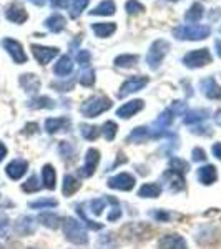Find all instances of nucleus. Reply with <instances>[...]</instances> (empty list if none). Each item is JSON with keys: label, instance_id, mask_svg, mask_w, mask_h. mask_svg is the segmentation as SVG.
Segmentation results:
<instances>
[{"label": "nucleus", "instance_id": "ea45409f", "mask_svg": "<svg viewBox=\"0 0 221 249\" xmlns=\"http://www.w3.org/2000/svg\"><path fill=\"white\" fill-rule=\"evenodd\" d=\"M22 190L25 193H35L40 190V183H38V178L35 175H32L25 183L22 184Z\"/></svg>", "mask_w": 221, "mask_h": 249}, {"label": "nucleus", "instance_id": "052dcab7", "mask_svg": "<svg viewBox=\"0 0 221 249\" xmlns=\"http://www.w3.org/2000/svg\"><path fill=\"white\" fill-rule=\"evenodd\" d=\"M220 30H221V29H220Z\"/></svg>", "mask_w": 221, "mask_h": 249}, {"label": "nucleus", "instance_id": "412c9836", "mask_svg": "<svg viewBox=\"0 0 221 249\" xmlns=\"http://www.w3.org/2000/svg\"><path fill=\"white\" fill-rule=\"evenodd\" d=\"M42 179H43V186L47 190L54 191L55 186H57V173H55V168L52 164H45L42 170Z\"/></svg>", "mask_w": 221, "mask_h": 249}, {"label": "nucleus", "instance_id": "1a4fd4ad", "mask_svg": "<svg viewBox=\"0 0 221 249\" xmlns=\"http://www.w3.org/2000/svg\"><path fill=\"white\" fill-rule=\"evenodd\" d=\"M32 53L40 65H47L58 55V48L55 47H42V45H32Z\"/></svg>", "mask_w": 221, "mask_h": 249}, {"label": "nucleus", "instance_id": "c9c22d12", "mask_svg": "<svg viewBox=\"0 0 221 249\" xmlns=\"http://www.w3.org/2000/svg\"><path fill=\"white\" fill-rule=\"evenodd\" d=\"M116 130H118V124H116L115 122H105L102 126V135L105 136V140L111 142L116 135Z\"/></svg>", "mask_w": 221, "mask_h": 249}, {"label": "nucleus", "instance_id": "3c124183", "mask_svg": "<svg viewBox=\"0 0 221 249\" xmlns=\"http://www.w3.org/2000/svg\"><path fill=\"white\" fill-rule=\"evenodd\" d=\"M68 2H70V0H50L52 7H55V9H65L68 5Z\"/></svg>", "mask_w": 221, "mask_h": 249}, {"label": "nucleus", "instance_id": "ddd939ff", "mask_svg": "<svg viewBox=\"0 0 221 249\" xmlns=\"http://www.w3.org/2000/svg\"><path fill=\"white\" fill-rule=\"evenodd\" d=\"M143 107H145L143 100H131V102L125 103V105H122L116 110V116H120V118H123V120L131 118V116H135L138 111H142Z\"/></svg>", "mask_w": 221, "mask_h": 249}, {"label": "nucleus", "instance_id": "393cba45", "mask_svg": "<svg viewBox=\"0 0 221 249\" xmlns=\"http://www.w3.org/2000/svg\"><path fill=\"white\" fill-rule=\"evenodd\" d=\"M20 85H22V88L27 91V93H34V91H37L40 88V80L37 78V75L27 73V75H22Z\"/></svg>", "mask_w": 221, "mask_h": 249}, {"label": "nucleus", "instance_id": "473e14b6", "mask_svg": "<svg viewBox=\"0 0 221 249\" xmlns=\"http://www.w3.org/2000/svg\"><path fill=\"white\" fill-rule=\"evenodd\" d=\"M136 62H138V57L136 55H120V57L115 58V65L120 67V68H130V67H135Z\"/></svg>", "mask_w": 221, "mask_h": 249}, {"label": "nucleus", "instance_id": "a211bd4d", "mask_svg": "<svg viewBox=\"0 0 221 249\" xmlns=\"http://www.w3.org/2000/svg\"><path fill=\"white\" fill-rule=\"evenodd\" d=\"M45 130H47V133H50V135H55L57 131H68L70 130V120L68 118H48L45 120Z\"/></svg>", "mask_w": 221, "mask_h": 249}, {"label": "nucleus", "instance_id": "79ce46f5", "mask_svg": "<svg viewBox=\"0 0 221 249\" xmlns=\"http://www.w3.org/2000/svg\"><path fill=\"white\" fill-rule=\"evenodd\" d=\"M108 201L111 203V206H113V211L110 213V216H108V221H116L120 219V216H122V210H120V204L116 201L115 198H111V196H108Z\"/></svg>", "mask_w": 221, "mask_h": 249}, {"label": "nucleus", "instance_id": "4c0bfd02", "mask_svg": "<svg viewBox=\"0 0 221 249\" xmlns=\"http://www.w3.org/2000/svg\"><path fill=\"white\" fill-rule=\"evenodd\" d=\"M57 199H48V198H42V199H35V201L29 203L30 208H34V210H43V208H55L57 206Z\"/></svg>", "mask_w": 221, "mask_h": 249}, {"label": "nucleus", "instance_id": "37998d69", "mask_svg": "<svg viewBox=\"0 0 221 249\" xmlns=\"http://www.w3.org/2000/svg\"><path fill=\"white\" fill-rule=\"evenodd\" d=\"M125 9H127V14L135 15V14H140V12L145 9V7L138 2V0H128Z\"/></svg>", "mask_w": 221, "mask_h": 249}, {"label": "nucleus", "instance_id": "864d4df0", "mask_svg": "<svg viewBox=\"0 0 221 249\" xmlns=\"http://www.w3.org/2000/svg\"><path fill=\"white\" fill-rule=\"evenodd\" d=\"M5 231H7V219L0 218V238H2V236H5Z\"/></svg>", "mask_w": 221, "mask_h": 249}, {"label": "nucleus", "instance_id": "a19ab883", "mask_svg": "<svg viewBox=\"0 0 221 249\" xmlns=\"http://www.w3.org/2000/svg\"><path fill=\"white\" fill-rule=\"evenodd\" d=\"M80 83H82L83 87H92L95 83V73L92 68H88V70H83L82 77H80Z\"/></svg>", "mask_w": 221, "mask_h": 249}, {"label": "nucleus", "instance_id": "f03ea898", "mask_svg": "<svg viewBox=\"0 0 221 249\" xmlns=\"http://www.w3.org/2000/svg\"><path fill=\"white\" fill-rule=\"evenodd\" d=\"M110 108H111L110 98H107V96H92V98H88L87 102L80 107V111H82V115L87 116V118H95V116L105 113Z\"/></svg>", "mask_w": 221, "mask_h": 249}, {"label": "nucleus", "instance_id": "7c9ffc66", "mask_svg": "<svg viewBox=\"0 0 221 249\" xmlns=\"http://www.w3.org/2000/svg\"><path fill=\"white\" fill-rule=\"evenodd\" d=\"M80 131H82V136L88 142H95L100 135H102V128L98 126H92V124H80Z\"/></svg>", "mask_w": 221, "mask_h": 249}, {"label": "nucleus", "instance_id": "603ef678", "mask_svg": "<svg viewBox=\"0 0 221 249\" xmlns=\"http://www.w3.org/2000/svg\"><path fill=\"white\" fill-rule=\"evenodd\" d=\"M211 151H213V156H216L218 160H221V143H215V144H213Z\"/></svg>", "mask_w": 221, "mask_h": 249}, {"label": "nucleus", "instance_id": "58836bf2", "mask_svg": "<svg viewBox=\"0 0 221 249\" xmlns=\"http://www.w3.org/2000/svg\"><path fill=\"white\" fill-rule=\"evenodd\" d=\"M105 206H107V198L92 199L90 204H88V208H90V211L93 213V214H102L103 210H105Z\"/></svg>", "mask_w": 221, "mask_h": 249}, {"label": "nucleus", "instance_id": "423d86ee", "mask_svg": "<svg viewBox=\"0 0 221 249\" xmlns=\"http://www.w3.org/2000/svg\"><path fill=\"white\" fill-rule=\"evenodd\" d=\"M135 176L130 173H120L116 176H111L107 181L108 188L111 190H120V191H131L135 188Z\"/></svg>", "mask_w": 221, "mask_h": 249}, {"label": "nucleus", "instance_id": "6e6d98bb", "mask_svg": "<svg viewBox=\"0 0 221 249\" xmlns=\"http://www.w3.org/2000/svg\"><path fill=\"white\" fill-rule=\"evenodd\" d=\"M215 47H216V53H218V57L221 58V40H216Z\"/></svg>", "mask_w": 221, "mask_h": 249}, {"label": "nucleus", "instance_id": "c85d7f7f", "mask_svg": "<svg viewBox=\"0 0 221 249\" xmlns=\"http://www.w3.org/2000/svg\"><path fill=\"white\" fill-rule=\"evenodd\" d=\"M115 10H116V5L113 0H103L102 3H98V5L90 12V14L92 15H113Z\"/></svg>", "mask_w": 221, "mask_h": 249}, {"label": "nucleus", "instance_id": "9d476101", "mask_svg": "<svg viewBox=\"0 0 221 249\" xmlns=\"http://www.w3.org/2000/svg\"><path fill=\"white\" fill-rule=\"evenodd\" d=\"M147 85H148L147 77H131L122 85V88H120V91H118V96L123 98V96H127L128 93H135V91L142 90V88H145Z\"/></svg>", "mask_w": 221, "mask_h": 249}, {"label": "nucleus", "instance_id": "6ab92c4d", "mask_svg": "<svg viewBox=\"0 0 221 249\" xmlns=\"http://www.w3.org/2000/svg\"><path fill=\"white\" fill-rule=\"evenodd\" d=\"M5 17H7V20H10V22H14V23H23L29 15H27V12L22 5H18V3H12V5L7 7Z\"/></svg>", "mask_w": 221, "mask_h": 249}, {"label": "nucleus", "instance_id": "0eeeda50", "mask_svg": "<svg viewBox=\"0 0 221 249\" xmlns=\"http://www.w3.org/2000/svg\"><path fill=\"white\" fill-rule=\"evenodd\" d=\"M98 163H100V151L96 150V148H90L85 155V164L78 170V175L82 176V178H90V176H93Z\"/></svg>", "mask_w": 221, "mask_h": 249}, {"label": "nucleus", "instance_id": "a878e982", "mask_svg": "<svg viewBox=\"0 0 221 249\" xmlns=\"http://www.w3.org/2000/svg\"><path fill=\"white\" fill-rule=\"evenodd\" d=\"M92 30L95 32L96 37H103V38H107V37H110V35L113 34V32L116 30V25H115V23H111V22L93 23V25H92Z\"/></svg>", "mask_w": 221, "mask_h": 249}, {"label": "nucleus", "instance_id": "bb28decb", "mask_svg": "<svg viewBox=\"0 0 221 249\" xmlns=\"http://www.w3.org/2000/svg\"><path fill=\"white\" fill-rule=\"evenodd\" d=\"M80 190V183L78 179H75V176L72 175H67L65 178H63V183H62V193L63 196H72L74 193H77Z\"/></svg>", "mask_w": 221, "mask_h": 249}, {"label": "nucleus", "instance_id": "5fc2aeb1", "mask_svg": "<svg viewBox=\"0 0 221 249\" xmlns=\"http://www.w3.org/2000/svg\"><path fill=\"white\" fill-rule=\"evenodd\" d=\"M5 156H7V146L0 142V163L3 161V158H5Z\"/></svg>", "mask_w": 221, "mask_h": 249}, {"label": "nucleus", "instance_id": "39448f33", "mask_svg": "<svg viewBox=\"0 0 221 249\" xmlns=\"http://www.w3.org/2000/svg\"><path fill=\"white\" fill-rule=\"evenodd\" d=\"M211 53L208 48H200V50L190 52V53L184 55L183 63L188 68H202L208 63H211Z\"/></svg>", "mask_w": 221, "mask_h": 249}, {"label": "nucleus", "instance_id": "9b49d317", "mask_svg": "<svg viewBox=\"0 0 221 249\" xmlns=\"http://www.w3.org/2000/svg\"><path fill=\"white\" fill-rule=\"evenodd\" d=\"M27 170H29V163L22 158H17V160H12V161L7 164L5 173L10 179H15V181H17V179H20L23 175H25Z\"/></svg>", "mask_w": 221, "mask_h": 249}, {"label": "nucleus", "instance_id": "e433bc0d", "mask_svg": "<svg viewBox=\"0 0 221 249\" xmlns=\"http://www.w3.org/2000/svg\"><path fill=\"white\" fill-rule=\"evenodd\" d=\"M88 2H90V0H74V3H72V10H70V17L78 18L80 15H82V12L87 9Z\"/></svg>", "mask_w": 221, "mask_h": 249}, {"label": "nucleus", "instance_id": "de8ad7c7", "mask_svg": "<svg viewBox=\"0 0 221 249\" xmlns=\"http://www.w3.org/2000/svg\"><path fill=\"white\" fill-rule=\"evenodd\" d=\"M193 160H195V161H204V160H206L204 150H202V148H195V150H193Z\"/></svg>", "mask_w": 221, "mask_h": 249}, {"label": "nucleus", "instance_id": "c756f323", "mask_svg": "<svg viewBox=\"0 0 221 249\" xmlns=\"http://www.w3.org/2000/svg\"><path fill=\"white\" fill-rule=\"evenodd\" d=\"M173 118H175V113L171 110H165L162 115L156 118V122H155V128L158 131H163V130H166L168 126L171 124V122H173Z\"/></svg>", "mask_w": 221, "mask_h": 249}, {"label": "nucleus", "instance_id": "2f4dec72", "mask_svg": "<svg viewBox=\"0 0 221 249\" xmlns=\"http://www.w3.org/2000/svg\"><path fill=\"white\" fill-rule=\"evenodd\" d=\"M210 113H208V110H193V111H188L186 116H184L183 122L186 124H193V123H200L203 122V120H206Z\"/></svg>", "mask_w": 221, "mask_h": 249}, {"label": "nucleus", "instance_id": "c03bdc74", "mask_svg": "<svg viewBox=\"0 0 221 249\" xmlns=\"http://www.w3.org/2000/svg\"><path fill=\"white\" fill-rule=\"evenodd\" d=\"M77 211H78V214H80V218H82L83 221H85V224L90 230H93V231H98V230H102L103 228V224L102 223H96V221H92V219H88L85 214H83V211H82V208L77 206Z\"/></svg>", "mask_w": 221, "mask_h": 249}, {"label": "nucleus", "instance_id": "f257e3e1", "mask_svg": "<svg viewBox=\"0 0 221 249\" xmlns=\"http://www.w3.org/2000/svg\"><path fill=\"white\" fill-rule=\"evenodd\" d=\"M62 230H63V234H65L67 241H70V243L78 244V246H83V244L88 243L87 231L83 230L82 224H80L77 219L65 218L62 223Z\"/></svg>", "mask_w": 221, "mask_h": 249}, {"label": "nucleus", "instance_id": "f704fd0d", "mask_svg": "<svg viewBox=\"0 0 221 249\" xmlns=\"http://www.w3.org/2000/svg\"><path fill=\"white\" fill-rule=\"evenodd\" d=\"M170 170L173 173H176V175H182V173H186L188 170H190V164L182 158H173L170 163Z\"/></svg>", "mask_w": 221, "mask_h": 249}, {"label": "nucleus", "instance_id": "6e6552de", "mask_svg": "<svg viewBox=\"0 0 221 249\" xmlns=\"http://www.w3.org/2000/svg\"><path fill=\"white\" fill-rule=\"evenodd\" d=\"M2 47L9 52V55L12 57L15 63H25L27 62V55L23 52V47L20 45L17 40L14 38H3L2 40Z\"/></svg>", "mask_w": 221, "mask_h": 249}, {"label": "nucleus", "instance_id": "8fccbe9b", "mask_svg": "<svg viewBox=\"0 0 221 249\" xmlns=\"http://www.w3.org/2000/svg\"><path fill=\"white\" fill-rule=\"evenodd\" d=\"M151 216H153L155 219H158V221H168V219H170V214H168L166 211H155V213H151Z\"/></svg>", "mask_w": 221, "mask_h": 249}, {"label": "nucleus", "instance_id": "4d7b16f0", "mask_svg": "<svg viewBox=\"0 0 221 249\" xmlns=\"http://www.w3.org/2000/svg\"><path fill=\"white\" fill-rule=\"evenodd\" d=\"M30 2H32V3H35V5H38V7H40V5H43V3H45V0H30Z\"/></svg>", "mask_w": 221, "mask_h": 249}, {"label": "nucleus", "instance_id": "5701e85b", "mask_svg": "<svg viewBox=\"0 0 221 249\" xmlns=\"http://www.w3.org/2000/svg\"><path fill=\"white\" fill-rule=\"evenodd\" d=\"M65 25H67V20L63 15H60V14H54L52 17H48L47 22H45V27L50 32H54V34L62 32L63 29H65Z\"/></svg>", "mask_w": 221, "mask_h": 249}, {"label": "nucleus", "instance_id": "f3484780", "mask_svg": "<svg viewBox=\"0 0 221 249\" xmlns=\"http://www.w3.org/2000/svg\"><path fill=\"white\" fill-rule=\"evenodd\" d=\"M15 232L20 236H30L35 232V219L30 218V216H22V218L17 219L15 223Z\"/></svg>", "mask_w": 221, "mask_h": 249}, {"label": "nucleus", "instance_id": "4be33fe9", "mask_svg": "<svg viewBox=\"0 0 221 249\" xmlns=\"http://www.w3.org/2000/svg\"><path fill=\"white\" fill-rule=\"evenodd\" d=\"M162 195V186L158 183H145L138 190L140 198H158Z\"/></svg>", "mask_w": 221, "mask_h": 249}, {"label": "nucleus", "instance_id": "b1692460", "mask_svg": "<svg viewBox=\"0 0 221 249\" xmlns=\"http://www.w3.org/2000/svg\"><path fill=\"white\" fill-rule=\"evenodd\" d=\"M38 223H42L45 228H50V230H57V228L62 224V219H60L58 214H55V213H42V214L38 216Z\"/></svg>", "mask_w": 221, "mask_h": 249}, {"label": "nucleus", "instance_id": "aec40b11", "mask_svg": "<svg viewBox=\"0 0 221 249\" xmlns=\"http://www.w3.org/2000/svg\"><path fill=\"white\" fill-rule=\"evenodd\" d=\"M72 70H74V62H72V58L68 57V55H62L60 60H58L57 63H55V67H54L55 75H58L60 78L70 75Z\"/></svg>", "mask_w": 221, "mask_h": 249}, {"label": "nucleus", "instance_id": "bf43d9fd", "mask_svg": "<svg viewBox=\"0 0 221 249\" xmlns=\"http://www.w3.org/2000/svg\"><path fill=\"white\" fill-rule=\"evenodd\" d=\"M29 249H34V248H29Z\"/></svg>", "mask_w": 221, "mask_h": 249}, {"label": "nucleus", "instance_id": "4468645a", "mask_svg": "<svg viewBox=\"0 0 221 249\" xmlns=\"http://www.w3.org/2000/svg\"><path fill=\"white\" fill-rule=\"evenodd\" d=\"M200 88H202L203 95L210 100H221V87L216 83L215 78H204L200 83Z\"/></svg>", "mask_w": 221, "mask_h": 249}, {"label": "nucleus", "instance_id": "20e7f679", "mask_svg": "<svg viewBox=\"0 0 221 249\" xmlns=\"http://www.w3.org/2000/svg\"><path fill=\"white\" fill-rule=\"evenodd\" d=\"M168 50H170V43L166 40H156L153 45L150 47V52L147 55V63L151 70H158L160 65H162L163 58L166 57Z\"/></svg>", "mask_w": 221, "mask_h": 249}, {"label": "nucleus", "instance_id": "49530a36", "mask_svg": "<svg viewBox=\"0 0 221 249\" xmlns=\"http://www.w3.org/2000/svg\"><path fill=\"white\" fill-rule=\"evenodd\" d=\"M90 58H92V55L88 50H80L77 53V62L80 67H87L88 63H90Z\"/></svg>", "mask_w": 221, "mask_h": 249}, {"label": "nucleus", "instance_id": "dca6fc26", "mask_svg": "<svg viewBox=\"0 0 221 249\" xmlns=\"http://www.w3.org/2000/svg\"><path fill=\"white\" fill-rule=\"evenodd\" d=\"M196 176H198L200 183L204 184V186H210L218 179V171H216V166H213V164H204V166L198 168Z\"/></svg>", "mask_w": 221, "mask_h": 249}, {"label": "nucleus", "instance_id": "09e8293b", "mask_svg": "<svg viewBox=\"0 0 221 249\" xmlns=\"http://www.w3.org/2000/svg\"><path fill=\"white\" fill-rule=\"evenodd\" d=\"M58 150H60V153L65 156V158H70V156H72V146H70V144H68L67 142H62V143H60V148H58Z\"/></svg>", "mask_w": 221, "mask_h": 249}, {"label": "nucleus", "instance_id": "72a5a7b5", "mask_svg": "<svg viewBox=\"0 0 221 249\" xmlns=\"http://www.w3.org/2000/svg\"><path fill=\"white\" fill-rule=\"evenodd\" d=\"M29 108H55V103L48 96H38L29 102Z\"/></svg>", "mask_w": 221, "mask_h": 249}, {"label": "nucleus", "instance_id": "f8f14e48", "mask_svg": "<svg viewBox=\"0 0 221 249\" xmlns=\"http://www.w3.org/2000/svg\"><path fill=\"white\" fill-rule=\"evenodd\" d=\"M155 136H162V133H158V130L151 131L148 126H136L130 135L127 136V142L130 143H143L150 138H155Z\"/></svg>", "mask_w": 221, "mask_h": 249}, {"label": "nucleus", "instance_id": "a18cd8bd", "mask_svg": "<svg viewBox=\"0 0 221 249\" xmlns=\"http://www.w3.org/2000/svg\"><path fill=\"white\" fill-rule=\"evenodd\" d=\"M74 85H75V80L74 78L68 80V82H55V83H52V87L57 88V91H70L72 88H74Z\"/></svg>", "mask_w": 221, "mask_h": 249}, {"label": "nucleus", "instance_id": "13d9d810", "mask_svg": "<svg viewBox=\"0 0 221 249\" xmlns=\"http://www.w3.org/2000/svg\"><path fill=\"white\" fill-rule=\"evenodd\" d=\"M216 124H221V110L218 111V113H216Z\"/></svg>", "mask_w": 221, "mask_h": 249}, {"label": "nucleus", "instance_id": "7ed1b4c3", "mask_svg": "<svg viewBox=\"0 0 221 249\" xmlns=\"http://www.w3.org/2000/svg\"><path fill=\"white\" fill-rule=\"evenodd\" d=\"M210 34H211L210 27L198 25V23H195V25L188 23V25L176 27V29L173 30V35L178 40H203V38H206Z\"/></svg>", "mask_w": 221, "mask_h": 249}, {"label": "nucleus", "instance_id": "cd10ccee", "mask_svg": "<svg viewBox=\"0 0 221 249\" xmlns=\"http://www.w3.org/2000/svg\"><path fill=\"white\" fill-rule=\"evenodd\" d=\"M203 17V5L202 3H193L190 7V10L186 12V15H184V20H186L188 23H191V25H195V23H198L200 20Z\"/></svg>", "mask_w": 221, "mask_h": 249}, {"label": "nucleus", "instance_id": "2eb2a0df", "mask_svg": "<svg viewBox=\"0 0 221 249\" xmlns=\"http://www.w3.org/2000/svg\"><path fill=\"white\" fill-rule=\"evenodd\" d=\"M160 249H188V244L180 234H165L160 239Z\"/></svg>", "mask_w": 221, "mask_h": 249}]
</instances>
